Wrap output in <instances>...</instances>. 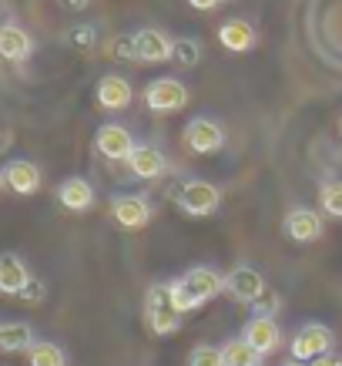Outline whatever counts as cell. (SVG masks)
I'll return each instance as SVG.
<instances>
[{"instance_id":"e0dca14e","label":"cell","mask_w":342,"mask_h":366,"mask_svg":"<svg viewBox=\"0 0 342 366\" xmlns=\"http://www.w3.org/2000/svg\"><path fill=\"white\" fill-rule=\"evenodd\" d=\"M31 51H34V41L21 24H4V27H0V57H4V61L21 64V61L31 57Z\"/></svg>"},{"instance_id":"9c48e42d","label":"cell","mask_w":342,"mask_h":366,"mask_svg":"<svg viewBox=\"0 0 342 366\" xmlns=\"http://www.w3.org/2000/svg\"><path fill=\"white\" fill-rule=\"evenodd\" d=\"M181 279H185V289L191 292V300L198 302V306H205V302H211L215 296L225 292V276H221L218 269H211V266L188 269Z\"/></svg>"},{"instance_id":"603a6c76","label":"cell","mask_w":342,"mask_h":366,"mask_svg":"<svg viewBox=\"0 0 342 366\" xmlns=\"http://www.w3.org/2000/svg\"><path fill=\"white\" fill-rule=\"evenodd\" d=\"M319 205L326 215H332V219H342V178H336V182H326L319 189Z\"/></svg>"},{"instance_id":"484cf974","label":"cell","mask_w":342,"mask_h":366,"mask_svg":"<svg viewBox=\"0 0 342 366\" xmlns=\"http://www.w3.org/2000/svg\"><path fill=\"white\" fill-rule=\"evenodd\" d=\"M168 286H171V306H175L181 316L191 310H198V302L191 300V292L185 289V279H168Z\"/></svg>"},{"instance_id":"d4e9b609","label":"cell","mask_w":342,"mask_h":366,"mask_svg":"<svg viewBox=\"0 0 342 366\" xmlns=\"http://www.w3.org/2000/svg\"><path fill=\"white\" fill-rule=\"evenodd\" d=\"M188 366H225V356H221V346L211 343H198L188 356Z\"/></svg>"},{"instance_id":"8fae6325","label":"cell","mask_w":342,"mask_h":366,"mask_svg":"<svg viewBox=\"0 0 342 366\" xmlns=\"http://www.w3.org/2000/svg\"><path fill=\"white\" fill-rule=\"evenodd\" d=\"M282 232L292 239V242H316L326 232V222H322L319 212L312 209H292L282 219Z\"/></svg>"},{"instance_id":"ba28073f","label":"cell","mask_w":342,"mask_h":366,"mask_svg":"<svg viewBox=\"0 0 342 366\" xmlns=\"http://www.w3.org/2000/svg\"><path fill=\"white\" fill-rule=\"evenodd\" d=\"M171 51H175V41L158 27H141L134 34V61L141 64H165L171 61Z\"/></svg>"},{"instance_id":"d590c367","label":"cell","mask_w":342,"mask_h":366,"mask_svg":"<svg viewBox=\"0 0 342 366\" xmlns=\"http://www.w3.org/2000/svg\"><path fill=\"white\" fill-rule=\"evenodd\" d=\"M0 11H4V7H0Z\"/></svg>"},{"instance_id":"9a60e30c","label":"cell","mask_w":342,"mask_h":366,"mask_svg":"<svg viewBox=\"0 0 342 366\" xmlns=\"http://www.w3.org/2000/svg\"><path fill=\"white\" fill-rule=\"evenodd\" d=\"M31 282V269L17 252L0 255V296H21L24 286Z\"/></svg>"},{"instance_id":"f1b7e54d","label":"cell","mask_w":342,"mask_h":366,"mask_svg":"<svg viewBox=\"0 0 342 366\" xmlns=\"http://www.w3.org/2000/svg\"><path fill=\"white\" fill-rule=\"evenodd\" d=\"M44 296H47V286H44V282H37V279H31L17 300H24L27 306H37V302H44Z\"/></svg>"},{"instance_id":"6da1fadb","label":"cell","mask_w":342,"mask_h":366,"mask_svg":"<svg viewBox=\"0 0 342 366\" xmlns=\"http://www.w3.org/2000/svg\"><path fill=\"white\" fill-rule=\"evenodd\" d=\"M181 312L171 306V286L168 282H155L144 296V322L155 336H171L181 330Z\"/></svg>"},{"instance_id":"d6a6232c","label":"cell","mask_w":342,"mask_h":366,"mask_svg":"<svg viewBox=\"0 0 342 366\" xmlns=\"http://www.w3.org/2000/svg\"><path fill=\"white\" fill-rule=\"evenodd\" d=\"M57 4H61L64 11H84V7H88L91 0H57Z\"/></svg>"},{"instance_id":"5bb4252c","label":"cell","mask_w":342,"mask_h":366,"mask_svg":"<svg viewBox=\"0 0 342 366\" xmlns=\"http://www.w3.org/2000/svg\"><path fill=\"white\" fill-rule=\"evenodd\" d=\"M4 182L17 195H34V192L41 189V168L34 165V162H27V158H14V162L4 165Z\"/></svg>"},{"instance_id":"4fadbf2b","label":"cell","mask_w":342,"mask_h":366,"mask_svg":"<svg viewBox=\"0 0 342 366\" xmlns=\"http://www.w3.org/2000/svg\"><path fill=\"white\" fill-rule=\"evenodd\" d=\"M128 168H131L134 178H141V182H155L168 172V162L165 155L158 152L155 144H134V152L128 155Z\"/></svg>"},{"instance_id":"ac0fdd59","label":"cell","mask_w":342,"mask_h":366,"mask_svg":"<svg viewBox=\"0 0 342 366\" xmlns=\"http://www.w3.org/2000/svg\"><path fill=\"white\" fill-rule=\"evenodd\" d=\"M57 202L64 205L67 212H88L94 205V185H91L88 178H64L61 185H57Z\"/></svg>"},{"instance_id":"f546056e","label":"cell","mask_w":342,"mask_h":366,"mask_svg":"<svg viewBox=\"0 0 342 366\" xmlns=\"http://www.w3.org/2000/svg\"><path fill=\"white\" fill-rule=\"evenodd\" d=\"M111 54L121 57V61H131L134 57V37H118V41L111 44Z\"/></svg>"},{"instance_id":"4316f807","label":"cell","mask_w":342,"mask_h":366,"mask_svg":"<svg viewBox=\"0 0 342 366\" xmlns=\"http://www.w3.org/2000/svg\"><path fill=\"white\" fill-rule=\"evenodd\" d=\"M278 310H282V296H278L276 289H268V286H265V292L252 302V312H255V316H276Z\"/></svg>"},{"instance_id":"30bf717a","label":"cell","mask_w":342,"mask_h":366,"mask_svg":"<svg viewBox=\"0 0 342 366\" xmlns=\"http://www.w3.org/2000/svg\"><path fill=\"white\" fill-rule=\"evenodd\" d=\"M94 148L108 162H128V155L134 152V138L124 124H101L94 134Z\"/></svg>"},{"instance_id":"7402d4cb","label":"cell","mask_w":342,"mask_h":366,"mask_svg":"<svg viewBox=\"0 0 342 366\" xmlns=\"http://www.w3.org/2000/svg\"><path fill=\"white\" fill-rule=\"evenodd\" d=\"M27 366H67V353L51 340H37L27 350Z\"/></svg>"},{"instance_id":"83f0119b","label":"cell","mask_w":342,"mask_h":366,"mask_svg":"<svg viewBox=\"0 0 342 366\" xmlns=\"http://www.w3.org/2000/svg\"><path fill=\"white\" fill-rule=\"evenodd\" d=\"M67 41L74 47H81V51H91V47L98 44V31L88 27V24H81V27H71V31H67Z\"/></svg>"},{"instance_id":"d6986e66","label":"cell","mask_w":342,"mask_h":366,"mask_svg":"<svg viewBox=\"0 0 342 366\" xmlns=\"http://www.w3.org/2000/svg\"><path fill=\"white\" fill-rule=\"evenodd\" d=\"M218 44L225 51H232V54H245V51L255 47V27L242 17H232V21H225L218 27Z\"/></svg>"},{"instance_id":"cb8c5ba5","label":"cell","mask_w":342,"mask_h":366,"mask_svg":"<svg viewBox=\"0 0 342 366\" xmlns=\"http://www.w3.org/2000/svg\"><path fill=\"white\" fill-rule=\"evenodd\" d=\"M171 61L181 67H195L201 61V44L195 37H178L175 41V51H171Z\"/></svg>"},{"instance_id":"5b68a950","label":"cell","mask_w":342,"mask_h":366,"mask_svg":"<svg viewBox=\"0 0 342 366\" xmlns=\"http://www.w3.org/2000/svg\"><path fill=\"white\" fill-rule=\"evenodd\" d=\"M225 292H228L235 302L252 306V302L265 292V276L255 266H248V262H238V266L225 276Z\"/></svg>"},{"instance_id":"ffe728a7","label":"cell","mask_w":342,"mask_h":366,"mask_svg":"<svg viewBox=\"0 0 342 366\" xmlns=\"http://www.w3.org/2000/svg\"><path fill=\"white\" fill-rule=\"evenodd\" d=\"M34 340V330L27 322H0V353H27Z\"/></svg>"},{"instance_id":"1f68e13d","label":"cell","mask_w":342,"mask_h":366,"mask_svg":"<svg viewBox=\"0 0 342 366\" xmlns=\"http://www.w3.org/2000/svg\"><path fill=\"white\" fill-rule=\"evenodd\" d=\"M309 366H342V360H336L332 353H322V356H316Z\"/></svg>"},{"instance_id":"52a82bcc","label":"cell","mask_w":342,"mask_h":366,"mask_svg":"<svg viewBox=\"0 0 342 366\" xmlns=\"http://www.w3.org/2000/svg\"><path fill=\"white\" fill-rule=\"evenodd\" d=\"M151 215H155V209H151V202L144 199V195H114L111 199V219L121 225V229H128V232L144 229V225L151 222Z\"/></svg>"},{"instance_id":"e575fe53","label":"cell","mask_w":342,"mask_h":366,"mask_svg":"<svg viewBox=\"0 0 342 366\" xmlns=\"http://www.w3.org/2000/svg\"><path fill=\"white\" fill-rule=\"evenodd\" d=\"M4 185H7V182H4V172H0V189H4Z\"/></svg>"},{"instance_id":"3957f363","label":"cell","mask_w":342,"mask_h":366,"mask_svg":"<svg viewBox=\"0 0 342 366\" xmlns=\"http://www.w3.org/2000/svg\"><path fill=\"white\" fill-rule=\"evenodd\" d=\"M332 346H336V336H332L329 326H322V322H306V326H298L296 336H292V360L312 363L316 356L332 353Z\"/></svg>"},{"instance_id":"2e32d148","label":"cell","mask_w":342,"mask_h":366,"mask_svg":"<svg viewBox=\"0 0 342 366\" xmlns=\"http://www.w3.org/2000/svg\"><path fill=\"white\" fill-rule=\"evenodd\" d=\"M131 84H128V78H121V74H104V78L98 81V104L104 108V112H124L128 104H131Z\"/></svg>"},{"instance_id":"8992f818","label":"cell","mask_w":342,"mask_h":366,"mask_svg":"<svg viewBox=\"0 0 342 366\" xmlns=\"http://www.w3.org/2000/svg\"><path fill=\"white\" fill-rule=\"evenodd\" d=\"M185 144L195 155H215L225 148V128L211 118H191L185 124Z\"/></svg>"},{"instance_id":"4dcf8cb0","label":"cell","mask_w":342,"mask_h":366,"mask_svg":"<svg viewBox=\"0 0 342 366\" xmlns=\"http://www.w3.org/2000/svg\"><path fill=\"white\" fill-rule=\"evenodd\" d=\"M188 4H191L195 11H215V7H221L225 0H188Z\"/></svg>"},{"instance_id":"836d02e7","label":"cell","mask_w":342,"mask_h":366,"mask_svg":"<svg viewBox=\"0 0 342 366\" xmlns=\"http://www.w3.org/2000/svg\"><path fill=\"white\" fill-rule=\"evenodd\" d=\"M286 366H309V363H302V360H292V356H288V363Z\"/></svg>"},{"instance_id":"277c9868","label":"cell","mask_w":342,"mask_h":366,"mask_svg":"<svg viewBox=\"0 0 342 366\" xmlns=\"http://www.w3.org/2000/svg\"><path fill=\"white\" fill-rule=\"evenodd\" d=\"M188 101H191V94H188V88L178 78H158L144 88V104H148L155 114L181 112Z\"/></svg>"},{"instance_id":"7c38bea8","label":"cell","mask_w":342,"mask_h":366,"mask_svg":"<svg viewBox=\"0 0 342 366\" xmlns=\"http://www.w3.org/2000/svg\"><path fill=\"white\" fill-rule=\"evenodd\" d=\"M242 336L262 356H272L278 346H282V326L276 322V316H252V320L245 322Z\"/></svg>"},{"instance_id":"7a4b0ae2","label":"cell","mask_w":342,"mask_h":366,"mask_svg":"<svg viewBox=\"0 0 342 366\" xmlns=\"http://www.w3.org/2000/svg\"><path fill=\"white\" fill-rule=\"evenodd\" d=\"M175 202L185 215H191V219H205V215H215V212H218L221 192H218V185H211V182H205V178H191V182H185V185L178 189Z\"/></svg>"},{"instance_id":"44dd1931","label":"cell","mask_w":342,"mask_h":366,"mask_svg":"<svg viewBox=\"0 0 342 366\" xmlns=\"http://www.w3.org/2000/svg\"><path fill=\"white\" fill-rule=\"evenodd\" d=\"M221 356H225V366H262V360H265L245 336L228 340V343L221 346Z\"/></svg>"}]
</instances>
